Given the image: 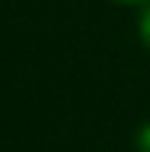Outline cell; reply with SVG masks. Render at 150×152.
<instances>
[{"instance_id": "cell-1", "label": "cell", "mask_w": 150, "mask_h": 152, "mask_svg": "<svg viewBox=\"0 0 150 152\" xmlns=\"http://www.w3.org/2000/svg\"><path fill=\"white\" fill-rule=\"evenodd\" d=\"M139 35H141L143 44L150 49V4L139 15Z\"/></svg>"}, {"instance_id": "cell-2", "label": "cell", "mask_w": 150, "mask_h": 152, "mask_svg": "<svg viewBox=\"0 0 150 152\" xmlns=\"http://www.w3.org/2000/svg\"><path fill=\"white\" fill-rule=\"evenodd\" d=\"M137 150L139 152H150V124H146L137 134Z\"/></svg>"}, {"instance_id": "cell-3", "label": "cell", "mask_w": 150, "mask_h": 152, "mask_svg": "<svg viewBox=\"0 0 150 152\" xmlns=\"http://www.w3.org/2000/svg\"><path fill=\"white\" fill-rule=\"evenodd\" d=\"M117 2H124V4H143V2H150V0H117Z\"/></svg>"}]
</instances>
